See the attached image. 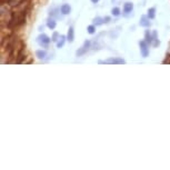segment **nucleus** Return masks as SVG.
I'll list each match as a JSON object with an SVG mask.
<instances>
[{
	"mask_svg": "<svg viewBox=\"0 0 170 170\" xmlns=\"http://www.w3.org/2000/svg\"><path fill=\"white\" fill-rule=\"evenodd\" d=\"M89 47H90V41H86L85 44H83V46H82L80 49H79L78 51H77V56L78 57H80V56H82V54H85L87 51H88Z\"/></svg>",
	"mask_w": 170,
	"mask_h": 170,
	"instance_id": "3",
	"label": "nucleus"
},
{
	"mask_svg": "<svg viewBox=\"0 0 170 170\" xmlns=\"http://www.w3.org/2000/svg\"><path fill=\"white\" fill-rule=\"evenodd\" d=\"M36 56H37L38 58H40V59H44L46 56H47V52L44 50H38L37 52H36Z\"/></svg>",
	"mask_w": 170,
	"mask_h": 170,
	"instance_id": "9",
	"label": "nucleus"
},
{
	"mask_svg": "<svg viewBox=\"0 0 170 170\" xmlns=\"http://www.w3.org/2000/svg\"><path fill=\"white\" fill-rule=\"evenodd\" d=\"M88 32H89V34H93V32H95V27H93V26H89V27H88Z\"/></svg>",
	"mask_w": 170,
	"mask_h": 170,
	"instance_id": "15",
	"label": "nucleus"
},
{
	"mask_svg": "<svg viewBox=\"0 0 170 170\" xmlns=\"http://www.w3.org/2000/svg\"><path fill=\"white\" fill-rule=\"evenodd\" d=\"M99 64H112V65H120V64H126V61L123 58H109L105 61H99Z\"/></svg>",
	"mask_w": 170,
	"mask_h": 170,
	"instance_id": "1",
	"label": "nucleus"
},
{
	"mask_svg": "<svg viewBox=\"0 0 170 170\" xmlns=\"http://www.w3.org/2000/svg\"><path fill=\"white\" fill-rule=\"evenodd\" d=\"M146 39H147V42H151V40H152V39H151V37H150V34H148V31H147L146 32Z\"/></svg>",
	"mask_w": 170,
	"mask_h": 170,
	"instance_id": "16",
	"label": "nucleus"
},
{
	"mask_svg": "<svg viewBox=\"0 0 170 170\" xmlns=\"http://www.w3.org/2000/svg\"><path fill=\"white\" fill-rule=\"evenodd\" d=\"M149 19L150 18L148 16H142L141 19H140V26H142V27H149L150 26Z\"/></svg>",
	"mask_w": 170,
	"mask_h": 170,
	"instance_id": "5",
	"label": "nucleus"
},
{
	"mask_svg": "<svg viewBox=\"0 0 170 170\" xmlns=\"http://www.w3.org/2000/svg\"><path fill=\"white\" fill-rule=\"evenodd\" d=\"M155 8H150L149 10H148V17L150 18V19H153L155 18Z\"/></svg>",
	"mask_w": 170,
	"mask_h": 170,
	"instance_id": "11",
	"label": "nucleus"
},
{
	"mask_svg": "<svg viewBox=\"0 0 170 170\" xmlns=\"http://www.w3.org/2000/svg\"><path fill=\"white\" fill-rule=\"evenodd\" d=\"M133 9V5L131 4V2H127V4H125V6H123V11L125 12H131V10Z\"/></svg>",
	"mask_w": 170,
	"mask_h": 170,
	"instance_id": "7",
	"label": "nucleus"
},
{
	"mask_svg": "<svg viewBox=\"0 0 170 170\" xmlns=\"http://www.w3.org/2000/svg\"><path fill=\"white\" fill-rule=\"evenodd\" d=\"M111 12H112V15H113V16H119L120 9H119V8H113Z\"/></svg>",
	"mask_w": 170,
	"mask_h": 170,
	"instance_id": "14",
	"label": "nucleus"
},
{
	"mask_svg": "<svg viewBox=\"0 0 170 170\" xmlns=\"http://www.w3.org/2000/svg\"><path fill=\"white\" fill-rule=\"evenodd\" d=\"M91 1H92V2H93V4H96V2H98L99 0H91Z\"/></svg>",
	"mask_w": 170,
	"mask_h": 170,
	"instance_id": "18",
	"label": "nucleus"
},
{
	"mask_svg": "<svg viewBox=\"0 0 170 170\" xmlns=\"http://www.w3.org/2000/svg\"><path fill=\"white\" fill-rule=\"evenodd\" d=\"M57 37H58V34H54V37H52V40L56 41V40H57Z\"/></svg>",
	"mask_w": 170,
	"mask_h": 170,
	"instance_id": "17",
	"label": "nucleus"
},
{
	"mask_svg": "<svg viewBox=\"0 0 170 170\" xmlns=\"http://www.w3.org/2000/svg\"><path fill=\"white\" fill-rule=\"evenodd\" d=\"M38 41H39L41 44H48L50 42V39H49V37L46 36V34H40V36L38 37Z\"/></svg>",
	"mask_w": 170,
	"mask_h": 170,
	"instance_id": "4",
	"label": "nucleus"
},
{
	"mask_svg": "<svg viewBox=\"0 0 170 170\" xmlns=\"http://www.w3.org/2000/svg\"><path fill=\"white\" fill-rule=\"evenodd\" d=\"M60 11H61V14L64 15H68L70 14V11H71V8H70V6L67 4L62 5L61 7H60Z\"/></svg>",
	"mask_w": 170,
	"mask_h": 170,
	"instance_id": "6",
	"label": "nucleus"
},
{
	"mask_svg": "<svg viewBox=\"0 0 170 170\" xmlns=\"http://www.w3.org/2000/svg\"><path fill=\"white\" fill-rule=\"evenodd\" d=\"M140 50H141L142 57H145V58L149 54V48H148L146 41H140Z\"/></svg>",
	"mask_w": 170,
	"mask_h": 170,
	"instance_id": "2",
	"label": "nucleus"
},
{
	"mask_svg": "<svg viewBox=\"0 0 170 170\" xmlns=\"http://www.w3.org/2000/svg\"><path fill=\"white\" fill-rule=\"evenodd\" d=\"M103 21H105V19H103V18L97 17V18H95V20H93V24H95V25H101Z\"/></svg>",
	"mask_w": 170,
	"mask_h": 170,
	"instance_id": "13",
	"label": "nucleus"
},
{
	"mask_svg": "<svg viewBox=\"0 0 170 170\" xmlns=\"http://www.w3.org/2000/svg\"><path fill=\"white\" fill-rule=\"evenodd\" d=\"M67 38H68V40L70 42L74 41L75 39V34H74V28H69V31H68V34H67Z\"/></svg>",
	"mask_w": 170,
	"mask_h": 170,
	"instance_id": "8",
	"label": "nucleus"
},
{
	"mask_svg": "<svg viewBox=\"0 0 170 170\" xmlns=\"http://www.w3.org/2000/svg\"><path fill=\"white\" fill-rule=\"evenodd\" d=\"M47 26L50 29H54V27H56V21L54 20V19H49L47 22Z\"/></svg>",
	"mask_w": 170,
	"mask_h": 170,
	"instance_id": "10",
	"label": "nucleus"
},
{
	"mask_svg": "<svg viewBox=\"0 0 170 170\" xmlns=\"http://www.w3.org/2000/svg\"><path fill=\"white\" fill-rule=\"evenodd\" d=\"M65 40H66V38L62 36V37L60 38V40L58 41V44H57V47H58V48L64 47V44H65Z\"/></svg>",
	"mask_w": 170,
	"mask_h": 170,
	"instance_id": "12",
	"label": "nucleus"
}]
</instances>
